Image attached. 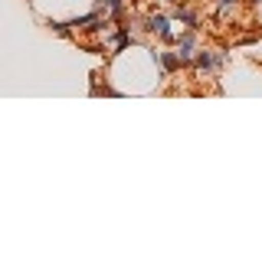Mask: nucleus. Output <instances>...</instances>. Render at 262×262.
<instances>
[{
    "mask_svg": "<svg viewBox=\"0 0 262 262\" xmlns=\"http://www.w3.org/2000/svg\"><path fill=\"white\" fill-rule=\"evenodd\" d=\"M193 62H196V69H200V72H216L220 66L226 62V56L223 53H196Z\"/></svg>",
    "mask_w": 262,
    "mask_h": 262,
    "instance_id": "1",
    "label": "nucleus"
},
{
    "mask_svg": "<svg viewBox=\"0 0 262 262\" xmlns=\"http://www.w3.org/2000/svg\"><path fill=\"white\" fill-rule=\"evenodd\" d=\"M147 30H151V33H158V36H164V39H167V43H174V33H170V20H167V16H161V13H154V16H147Z\"/></svg>",
    "mask_w": 262,
    "mask_h": 262,
    "instance_id": "2",
    "label": "nucleus"
},
{
    "mask_svg": "<svg viewBox=\"0 0 262 262\" xmlns=\"http://www.w3.org/2000/svg\"><path fill=\"white\" fill-rule=\"evenodd\" d=\"M154 62H161L167 76H174V72L180 69V66H184V59H180V53H154Z\"/></svg>",
    "mask_w": 262,
    "mask_h": 262,
    "instance_id": "3",
    "label": "nucleus"
},
{
    "mask_svg": "<svg viewBox=\"0 0 262 262\" xmlns=\"http://www.w3.org/2000/svg\"><path fill=\"white\" fill-rule=\"evenodd\" d=\"M177 46H180V59H184V62H193V46H196L193 30L184 33V36H177Z\"/></svg>",
    "mask_w": 262,
    "mask_h": 262,
    "instance_id": "4",
    "label": "nucleus"
},
{
    "mask_svg": "<svg viewBox=\"0 0 262 262\" xmlns=\"http://www.w3.org/2000/svg\"><path fill=\"white\" fill-rule=\"evenodd\" d=\"M95 10L98 13H112V16H121L125 13V4H121V0H95Z\"/></svg>",
    "mask_w": 262,
    "mask_h": 262,
    "instance_id": "5",
    "label": "nucleus"
},
{
    "mask_svg": "<svg viewBox=\"0 0 262 262\" xmlns=\"http://www.w3.org/2000/svg\"><path fill=\"white\" fill-rule=\"evenodd\" d=\"M174 20H180V23H187L190 30H196V13L190 10V7H184V4H177V10H174Z\"/></svg>",
    "mask_w": 262,
    "mask_h": 262,
    "instance_id": "6",
    "label": "nucleus"
},
{
    "mask_svg": "<svg viewBox=\"0 0 262 262\" xmlns=\"http://www.w3.org/2000/svg\"><path fill=\"white\" fill-rule=\"evenodd\" d=\"M236 4H239V0H216V10H220V13H223V16H226V13H229V10H233V7H236Z\"/></svg>",
    "mask_w": 262,
    "mask_h": 262,
    "instance_id": "7",
    "label": "nucleus"
},
{
    "mask_svg": "<svg viewBox=\"0 0 262 262\" xmlns=\"http://www.w3.org/2000/svg\"><path fill=\"white\" fill-rule=\"evenodd\" d=\"M252 4H262V0H252Z\"/></svg>",
    "mask_w": 262,
    "mask_h": 262,
    "instance_id": "8",
    "label": "nucleus"
},
{
    "mask_svg": "<svg viewBox=\"0 0 262 262\" xmlns=\"http://www.w3.org/2000/svg\"><path fill=\"white\" fill-rule=\"evenodd\" d=\"M170 4H174V0H170Z\"/></svg>",
    "mask_w": 262,
    "mask_h": 262,
    "instance_id": "9",
    "label": "nucleus"
}]
</instances>
